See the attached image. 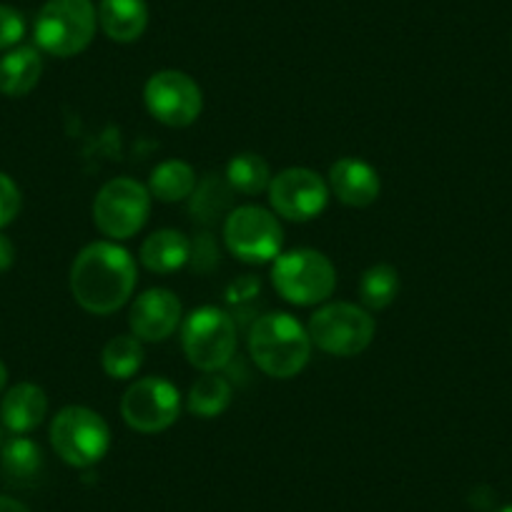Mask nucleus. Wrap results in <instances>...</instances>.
<instances>
[{"mask_svg": "<svg viewBox=\"0 0 512 512\" xmlns=\"http://www.w3.org/2000/svg\"><path fill=\"white\" fill-rule=\"evenodd\" d=\"M136 262L116 241H93L71 267L73 299L91 314H111L136 289Z\"/></svg>", "mask_w": 512, "mask_h": 512, "instance_id": "obj_1", "label": "nucleus"}, {"mask_svg": "<svg viewBox=\"0 0 512 512\" xmlns=\"http://www.w3.org/2000/svg\"><path fill=\"white\" fill-rule=\"evenodd\" d=\"M312 339L292 314L272 312L254 322L249 332V354L256 367L274 379L297 377L312 357Z\"/></svg>", "mask_w": 512, "mask_h": 512, "instance_id": "obj_2", "label": "nucleus"}, {"mask_svg": "<svg viewBox=\"0 0 512 512\" xmlns=\"http://www.w3.org/2000/svg\"><path fill=\"white\" fill-rule=\"evenodd\" d=\"M96 26L98 11L91 0H48L38 11L33 36L41 51L71 58L91 46Z\"/></svg>", "mask_w": 512, "mask_h": 512, "instance_id": "obj_3", "label": "nucleus"}, {"mask_svg": "<svg viewBox=\"0 0 512 512\" xmlns=\"http://www.w3.org/2000/svg\"><path fill=\"white\" fill-rule=\"evenodd\" d=\"M272 282L287 302L312 307L332 297L337 287V269L322 251L294 249L274 259Z\"/></svg>", "mask_w": 512, "mask_h": 512, "instance_id": "obj_4", "label": "nucleus"}, {"mask_svg": "<svg viewBox=\"0 0 512 512\" xmlns=\"http://www.w3.org/2000/svg\"><path fill=\"white\" fill-rule=\"evenodd\" d=\"M374 317L364 307L349 302L324 304L309 319V339L322 352L334 357L362 354L374 339Z\"/></svg>", "mask_w": 512, "mask_h": 512, "instance_id": "obj_5", "label": "nucleus"}, {"mask_svg": "<svg viewBox=\"0 0 512 512\" xmlns=\"http://www.w3.org/2000/svg\"><path fill=\"white\" fill-rule=\"evenodd\" d=\"M181 347L201 372H219L236 352V324L224 309L199 307L184 319Z\"/></svg>", "mask_w": 512, "mask_h": 512, "instance_id": "obj_6", "label": "nucleus"}, {"mask_svg": "<svg viewBox=\"0 0 512 512\" xmlns=\"http://www.w3.org/2000/svg\"><path fill=\"white\" fill-rule=\"evenodd\" d=\"M51 445L66 465L91 467L106 457L111 430L98 412L73 405L53 417Z\"/></svg>", "mask_w": 512, "mask_h": 512, "instance_id": "obj_7", "label": "nucleus"}, {"mask_svg": "<svg viewBox=\"0 0 512 512\" xmlns=\"http://www.w3.org/2000/svg\"><path fill=\"white\" fill-rule=\"evenodd\" d=\"M151 214V194L136 179H111L93 201V224L111 241L131 239L144 229Z\"/></svg>", "mask_w": 512, "mask_h": 512, "instance_id": "obj_8", "label": "nucleus"}, {"mask_svg": "<svg viewBox=\"0 0 512 512\" xmlns=\"http://www.w3.org/2000/svg\"><path fill=\"white\" fill-rule=\"evenodd\" d=\"M224 241L241 262L267 264L282 254L284 229L272 211L262 206H239L226 216Z\"/></svg>", "mask_w": 512, "mask_h": 512, "instance_id": "obj_9", "label": "nucleus"}, {"mask_svg": "<svg viewBox=\"0 0 512 512\" xmlns=\"http://www.w3.org/2000/svg\"><path fill=\"white\" fill-rule=\"evenodd\" d=\"M181 392L164 377L136 379L121 400V417L141 435L164 432L179 420Z\"/></svg>", "mask_w": 512, "mask_h": 512, "instance_id": "obj_10", "label": "nucleus"}, {"mask_svg": "<svg viewBox=\"0 0 512 512\" xmlns=\"http://www.w3.org/2000/svg\"><path fill=\"white\" fill-rule=\"evenodd\" d=\"M144 101L151 116L171 128H186L201 116L204 96L201 88L189 73L184 71H159L149 78L144 88Z\"/></svg>", "mask_w": 512, "mask_h": 512, "instance_id": "obj_11", "label": "nucleus"}, {"mask_svg": "<svg viewBox=\"0 0 512 512\" xmlns=\"http://www.w3.org/2000/svg\"><path fill=\"white\" fill-rule=\"evenodd\" d=\"M269 204L282 219L312 221L327 209L329 184L312 169H284L272 176Z\"/></svg>", "mask_w": 512, "mask_h": 512, "instance_id": "obj_12", "label": "nucleus"}, {"mask_svg": "<svg viewBox=\"0 0 512 512\" xmlns=\"http://www.w3.org/2000/svg\"><path fill=\"white\" fill-rule=\"evenodd\" d=\"M131 334L141 342H164L181 324V302L169 289H149L136 297L128 314Z\"/></svg>", "mask_w": 512, "mask_h": 512, "instance_id": "obj_13", "label": "nucleus"}, {"mask_svg": "<svg viewBox=\"0 0 512 512\" xmlns=\"http://www.w3.org/2000/svg\"><path fill=\"white\" fill-rule=\"evenodd\" d=\"M329 189L342 204L364 209V206L374 204L379 199L382 181H379L377 171L364 164V161L339 159L329 169Z\"/></svg>", "mask_w": 512, "mask_h": 512, "instance_id": "obj_14", "label": "nucleus"}, {"mask_svg": "<svg viewBox=\"0 0 512 512\" xmlns=\"http://www.w3.org/2000/svg\"><path fill=\"white\" fill-rule=\"evenodd\" d=\"M48 412V397L38 384L21 382L6 392L0 402V422L13 432V435H26L36 430Z\"/></svg>", "mask_w": 512, "mask_h": 512, "instance_id": "obj_15", "label": "nucleus"}, {"mask_svg": "<svg viewBox=\"0 0 512 512\" xmlns=\"http://www.w3.org/2000/svg\"><path fill=\"white\" fill-rule=\"evenodd\" d=\"M98 26L111 41L134 43L149 26L146 0H101L98 3Z\"/></svg>", "mask_w": 512, "mask_h": 512, "instance_id": "obj_16", "label": "nucleus"}, {"mask_svg": "<svg viewBox=\"0 0 512 512\" xmlns=\"http://www.w3.org/2000/svg\"><path fill=\"white\" fill-rule=\"evenodd\" d=\"M43 73L41 51L33 46L11 48L0 58V93L8 98L28 96L38 86Z\"/></svg>", "mask_w": 512, "mask_h": 512, "instance_id": "obj_17", "label": "nucleus"}, {"mask_svg": "<svg viewBox=\"0 0 512 512\" xmlns=\"http://www.w3.org/2000/svg\"><path fill=\"white\" fill-rule=\"evenodd\" d=\"M191 259V241L176 229L154 231L141 244V264L154 274H171Z\"/></svg>", "mask_w": 512, "mask_h": 512, "instance_id": "obj_18", "label": "nucleus"}, {"mask_svg": "<svg viewBox=\"0 0 512 512\" xmlns=\"http://www.w3.org/2000/svg\"><path fill=\"white\" fill-rule=\"evenodd\" d=\"M0 467H3V475L11 485L28 487L33 482L41 480L43 475V452L28 437H11V440L3 445V455H0Z\"/></svg>", "mask_w": 512, "mask_h": 512, "instance_id": "obj_19", "label": "nucleus"}, {"mask_svg": "<svg viewBox=\"0 0 512 512\" xmlns=\"http://www.w3.org/2000/svg\"><path fill=\"white\" fill-rule=\"evenodd\" d=\"M196 171L186 161L171 159L156 166L149 176V194L151 199L164 201V204H176L194 194L196 189Z\"/></svg>", "mask_w": 512, "mask_h": 512, "instance_id": "obj_20", "label": "nucleus"}, {"mask_svg": "<svg viewBox=\"0 0 512 512\" xmlns=\"http://www.w3.org/2000/svg\"><path fill=\"white\" fill-rule=\"evenodd\" d=\"M231 384L216 372H206L199 382L191 387L189 397H186V407L191 415L201 417V420H214V417L224 415L231 405Z\"/></svg>", "mask_w": 512, "mask_h": 512, "instance_id": "obj_21", "label": "nucleus"}, {"mask_svg": "<svg viewBox=\"0 0 512 512\" xmlns=\"http://www.w3.org/2000/svg\"><path fill=\"white\" fill-rule=\"evenodd\" d=\"M400 294V274L390 264H374L359 279V302L367 312L387 309Z\"/></svg>", "mask_w": 512, "mask_h": 512, "instance_id": "obj_22", "label": "nucleus"}, {"mask_svg": "<svg viewBox=\"0 0 512 512\" xmlns=\"http://www.w3.org/2000/svg\"><path fill=\"white\" fill-rule=\"evenodd\" d=\"M226 184L244 196H256L269 189L272 184V171L264 156L259 154H236L226 166Z\"/></svg>", "mask_w": 512, "mask_h": 512, "instance_id": "obj_23", "label": "nucleus"}, {"mask_svg": "<svg viewBox=\"0 0 512 512\" xmlns=\"http://www.w3.org/2000/svg\"><path fill=\"white\" fill-rule=\"evenodd\" d=\"M101 364L111 379L134 377L144 364V342L134 334H118L103 347Z\"/></svg>", "mask_w": 512, "mask_h": 512, "instance_id": "obj_24", "label": "nucleus"}, {"mask_svg": "<svg viewBox=\"0 0 512 512\" xmlns=\"http://www.w3.org/2000/svg\"><path fill=\"white\" fill-rule=\"evenodd\" d=\"M231 191L234 189L226 184V179L206 176L201 184H196L194 194H191V214H194V219L201 221V224H216L229 211Z\"/></svg>", "mask_w": 512, "mask_h": 512, "instance_id": "obj_25", "label": "nucleus"}, {"mask_svg": "<svg viewBox=\"0 0 512 512\" xmlns=\"http://www.w3.org/2000/svg\"><path fill=\"white\" fill-rule=\"evenodd\" d=\"M26 36V21L11 6H0V51H11Z\"/></svg>", "mask_w": 512, "mask_h": 512, "instance_id": "obj_26", "label": "nucleus"}, {"mask_svg": "<svg viewBox=\"0 0 512 512\" xmlns=\"http://www.w3.org/2000/svg\"><path fill=\"white\" fill-rule=\"evenodd\" d=\"M21 211V189L11 176L0 171V229H6Z\"/></svg>", "mask_w": 512, "mask_h": 512, "instance_id": "obj_27", "label": "nucleus"}, {"mask_svg": "<svg viewBox=\"0 0 512 512\" xmlns=\"http://www.w3.org/2000/svg\"><path fill=\"white\" fill-rule=\"evenodd\" d=\"M13 262H16V246H13L8 236L0 234V272H8Z\"/></svg>", "mask_w": 512, "mask_h": 512, "instance_id": "obj_28", "label": "nucleus"}, {"mask_svg": "<svg viewBox=\"0 0 512 512\" xmlns=\"http://www.w3.org/2000/svg\"><path fill=\"white\" fill-rule=\"evenodd\" d=\"M0 512H31L28 510L23 502L13 500V497H6V495H0Z\"/></svg>", "mask_w": 512, "mask_h": 512, "instance_id": "obj_29", "label": "nucleus"}, {"mask_svg": "<svg viewBox=\"0 0 512 512\" xmlns=\"http://www.w3.org/2000/svg\"><path fill=\"white\" fill-rule=\"evenodd\" d=\"M6 382H8V369H6V364L0 362V392L6 390Z\"/></svg>", "mask_w": 512, "mask_h": 512, "instance_id": "obj_30", "label": "nucleus"}, {"mask_svg": "<svg viewBox=\"0 0 512 512\" xmlns=\"http://www.w3.org/2000/svg\"><path fill=\"white\" fill-rule=\"evenodd\" d=\"M497 512H512V505H505V507H500V510Z\"/></svg>", "mask_w": 512, "mask_h": 512, "instance_id": "obj_31", "label": "nucleus"}]
</instances>
